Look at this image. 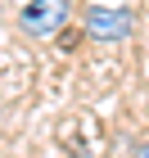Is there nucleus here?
I'll return each instance as SVG.
<instances>
[{"label": "nucleus", "mask_w": 149, "mask_h": 158, "mask_svg": "<svg viewBox=\"0 0 149 158\" xmlns=\"http://www.w3.org/2000/svg\"><path fill=\"white\" fill-rule=\"evenodd\" d=\"M72 23V0H27L18 9V27L36 41H54Z\"/></svg>", "instance_id": "nucleus-1"}, {"label": "nucleus", "mask_w": 149, "mask_h": 158, "mask_svg": "<svg viewBox=\"0 0 149 158\" xmlns=\"http://www.w3.org/2000/svg\"><path fill=\"white\" fill-rule=\"evenodd\" d=\"M81 27H86L90 41H126L136 32V14L122 9V5H90Z\"/></svg>", "instance_id": "nucleus-2"}, {"label": "nucleus", "mask_w": 149, "mask_h": 158, "mask_svg": "<svg viewBox=\"0 0 149 158\" xmlns=\"http://www.w3.org/2000/svg\"><path fill=\"white\" fill-rule=\"evenodd\" d=\"M54 41H59V50H72V45H77V32H59Z\"/></svg>", "instance_id": "nucleus-3"}, {"label": "nucleus", "mask_w": 149, "mask_h": 158, "mask_svg": "<svg viewBox=\"0 0 149 158\" xmlns=\"http://www.w3.org/2000/svg\"><path fill=\"white\" fill-rule=\"evenodd\" d=\"M131 158H149V140H145V145H136V154H131Z\"/></svg>", "instance_id": "nucleus-4"}]
</instances>
